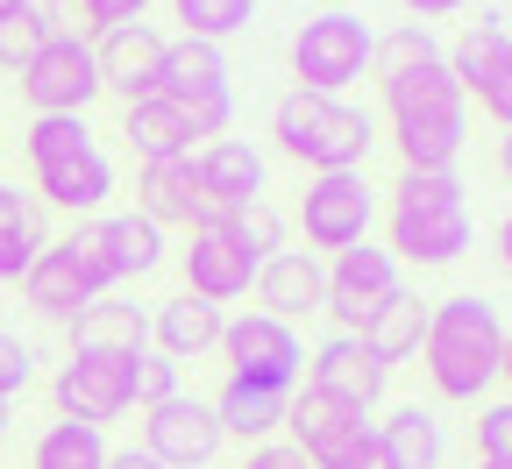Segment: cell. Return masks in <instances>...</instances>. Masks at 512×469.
I'll list each match as a JSON object with an SVG mask.
<instances>
[{
  "label": "cell",
  "mask_w": 512,
  "mask_h": 469,
  "mask_svg": "<svg viewBox=\"0 0 512 469\" xmlns=\"http://www.w3.org/2000/svg\"><path fill=\"white\" fill-rule=\"evenodd\" d=\"M384 121H392L406 171H456V157L470 143V100H463L456 72H448V57L384 79Z\"/></svg>",
  "instance_id": "cell-1"
},
{
  "label": "cell",
  "mask_w": 512,
  "mask_h": 469,
  "mask_svg": "<svg viewBox=\"0 0 512 469\" xmlns=\"http://www.w3.org/2000/svg\"><path fill=\"white\" fill-rule=\"evenodd\" d=\"M427 384L441 398H456V406H470V398H484L498 384V363H505V320L491 299L463 292V299H441L427 313Z\"/></svg>",
  "instance_id": "cell-2"
},
{
  "label": "cell",
  "mask_w": 512,
  "mask_h": 469,
  "mask_svg": "<svg viewBox=\"0 0 512 469\" xmlns=\"http://www.w3.org/2000/svg\"><path fill=\"white\" fill-rule=\"evenodd\" d=\"M384 235H392V263H456L477 228H470V207H463V178L456 171H406L392 185V214H384Z\"/></svg>",
  "instance_id": "cell-3"
},
{
  "label": "cell",
  "mask_w": 512,
  "mask_h": 469,
  "mask_svg": "<svg viewBox=\"0 0 512 469\" xmlns=\"http://www.w3.org/2000/svg\"><path fill=\"white\" fill-rule=\"evenodd\" d=\"M271 136H278V150H285L292 164H306L313 178H328V171H363V157L377 150V114L292 86V93L271 107Z\"/></svg>",
  "instance_id": "cell-4"
},
{
  "label": "cell",
  "mask_w": 512,
  "mask_h": 469,
  "mask_svg": "<svg viewBox=\"0 0 512 469\" xmlns=\"http://www.w3.org/2000/svg\"><path fill=\"white\" fill-rule=\"evenodd\" d=\"M370 50H377V29L349 8H328V15H313L299 36H292V79L299 93H342L370 72Z\"/></svg>",
  "instance_id": "cell-5"
},
{
  "label": "cell",
  "mask_w": 512,
  "mask_h": 469,
  "mask_svg": "<svg viewBox=\"0 0 512 469\" xmlns=\"http://www.w3.org/2000/svg\"><path fill=\"white\" fill-rule=\"evenodd\" d=\"M22 100H29V114H86L100 100L93 43L79 29L72 36H43V50L22 64Z\"/></svg>",
  "instance_id": "cell-6"
},
{
  "label": "cell",
  "mask_w": 512,
  "mask_h": 469,
  "mask_svg": "<svg viewBox=\"0 0 512 469\" xmlns=\"http://www.w3.org/2000/svg\"><path fill=\"white\" fill-rule=\"evenodd\" d=\"M221 356H228V377H235V384H264V391H285V398H292V384H299V370H306L299 334H292L285 320H271V313L228 320V327H221Z\"/></svg>",
  "instance_id": "cell-7"
},
{
  "label": "cell",
  "mask_w": 512,
  "mask_h": 469,
  "mask_svg": "<svg viewBox=\"0 0 512 469\" xmlns=\"http://www.w3.org/2000/svg\"><path fill=\"white\" fill-rule=\"evenodd\" d=\"M136 356H79L72 363H57L50 377V398H57V420H79V427H107L121 420L128 406H136Z\"/></svg>",
  "instance_id": "cell-8"
},
{
  "label": "cell",
  "mask_w": 512,
  "mask_h": 469,
  "mask_svg": "<svg viewBox=\"0 0 512 469\" xmlns=\"http://www.w3.org/2000/svg\"><path fill=\"white\" fill-rule=\"evenodd\" d=\"M370 221H377V192L363 185V171H328L306 185V207H299V228H306V249H356L370 242Z\"/></svg>",
  "instance_id": "cell-9"
},
{
  "label": "cell",
  "mask_w": 512,
  "mask_h": 469,
  "mask_svg": "<svg viewBox=\"0 0 512 469\" xmlns=\"http://www.w3.org/2000/svg\"><path fill=\"white\" fill-rule=\"evenodd\" d=\"M320 278H328V285H320V313H335L342 334H363V320L399 292V263H392V249L356 242V249H342Z\"/></svg>",
  "instance_id": "cell-10"
},
{
  "label": "cell",
  "mask_w": 512,
  "mask_h": 469,
  "mask_svg": "<svg viewBox=\"0 0 512 469\" xmlns=\"http://www.w3.org/2000/svg\"><path fill=\"white\" fill-rule=\"evenodd\" d=\"M384 377H392V370H384V363L356 342V334H328V342L313 349L306 391H313L328 413H363V420H370L377 398H384Z\"/></svg>",
  "instance_id": "cell-11"
},
{
  "label": "cell",
  "mask_w": 512,
  "mask_h": 469,
  "mask_svg": "<svg viewBox=\"0 0 512 469\" xmlns=\"http://www.w3.org/2000/svg\"><path fill=\"white\" fill-rule=\"evenodd\" d=\"M185 292L207 299V306H228V299H249L256 292V256L242 249L235 221H200L185 242Z\"/></svg>",
  "instance_id": "cell-12"
},
{
  "label": "cell",
  "mask_w": 512,
  "mask_h": 469,
  "mask_svg": "<svg viewBox=\"0 0 512 469\" xmlns=\"http://www.w3.org/2000/svg\"><path fill=\"white\" fill-rule=\"evenodd\" d=\"M143 455L164 462V469H207V462L221 455L214 406H207V398H192V391L150 406V413H143Z\"/></svg>",
  "instance_id": "cell-13"
},
{
  "label": "cell",
  "mask_w": 512,
  "mask_h": 469,
  "mask_svg": "<svg viewBox=\"0 0 512 469\" xmlns=\"http://www.w3.org/2000/svg\"><path fill=\"white\" fill-rule=\"evenodd\" d=\"M192 164H200V199H207V221H235L242 207H256V199H264V150L242 143V136L207 143Z\"/></svg>",
  "instance_id": "cell-14"
},
{
  "label": "cell",
  "mask_w": 512,
  "mask_h": 469,
  "mask_svg": "<svg viewBox=\"0 0 512 469\" xmlns=\"http://www.w3.org/2000/svg\"><path fill=\"white\" fill-rule=\"evenodd\" d=\"M36 192L50 199L57 214L93 221V214L107 207V192H114V164H107V150H100V143H86V150H64V157L36 164Z\"/></svg>",
  "instance_id": "cell-15"
},
{
  "label": "cell",
  "mask_w": 512,
  "mask_h": 469,
  "mask_svg": "<svg viewBox=\"0 0 512 469\" xmlns=\"http://www.w3.org/2000/svg\"><path fill=\"white\" fill-rule=\"evenodd\" d=\"M93 64H100V93H121L128 107L157 93V64H164V36L150 22L136 29H107L93 43Z\"/></svg>",
  "instance_id": "cell-16"
},
{
  "label": "cell",
  "mask_w": 512,
  "mask_h": 469,
  "mask_svg": "<svg viewBox=\"0 0 512 469\" xmlns=\"http://www.w3.org/2000/svg\"><path fill=\"white\" fill-rule=\"evenodd\" d=\"M228 50L200 43V36H164V64H157V93L178 107H200V100H228Z\"/></svg>",
  "instance_id": "cell-17"
},
{
  "label": "cell",
  "mask_w": 512,
  "mask_h": 469,
  "mask_svg": "<svg viewBox=\"0 0 512 469\" xmlns=\"http://www.w3.org/2000/svg\"><path fill=\"white\" fill-rule=\"evenodd\" d=\"M136 214H143L150 228H200V221H207L200 164H192V157L143 164V178H136Z\"/></svg>",
  "instance_id": "cell-18"
},
{
  "label": "cell",
  "mask_w": 512,
  "mask_h": 469,
  "mask_svg": "<svg viewBox=\"0 0 512 469\" xmlns=\"http://www.w3.org/2000/svg\"><path fill=\"white\" fill-rule=\"evenodd\" d=\"M320 256L313 249H278V256H264L256 263V299H264V313L271 320H299V313H320Z\"/></svg>",
  "instance_id": "cell-19"
},
{
  "label": "cell",
  "mask_w": 512,
  "mask_h": 469,
  "mask_svg": "<svg viewBox=\"0 0 512 469\" xmlns=\"http://www.w3.org/2000/svg\"><path fill=\"white\" fill-rule=\"evenodd\" d=\"M221 327H228V313H221V306L192 299V292H178V299H164V306L150 313V342H157V356L192 363V356L221 349Z\"/></svg>",
  "instance_id": "cell-20"
},
{
  "label": "cell",
  "mask_w": 512,
  "mask_h": 469,
  "mask_svg": "<svg viewBox=\"0 0 512 469\" xmlns=\"http://www.w3.org/2000/svg\"><path fill=\"white\" fill-rule=\"evenodd\" d=\"M121 136H128V150H136L143 164H164V157H192L200 128H192V114L178 100L150 93V100H136V107L121 114Z\"/></svg>",
  "instance_id": "cell-21"
},
{
  "label": "cell",
  "mask_w": 512,
  "mask_h": 469,
  "mask_svg": "<svg viewBox=\"0 0 512 469\" xmlns=\"http://www.w3.org/2000/svg\"><path fill=\"white\" fill-rule=\"evenodd\" d=\"M72 349H79V356H143V349H150V313L107 292V299H93V306L72 320Z\"/></svg>",
  "instance_id": "cell-22"
},
{
  "label": "cell",
  "mask_w": 512,
  "mask_h": 469,
  "mask_svg": "<svg viewBox=\"0 0 512 469\" xmlns=\"http://www.w3.org/2000/svg\"><path fill=\"white\" fill-rule=\"evenodd\" d=\"M427 313H434V306H427L420 292H406V285H399L392 299H384V306L363 320V334H356V342H363V349H370L384 370H392V363L420 356V342H427Z\"/></svg>",
  "instance_id": "cell-23"
},
{
  "label": "cell",
  "mask_w": 512,
  "mask_h": 469,
  "mask_svg": "<svg viewBox=\"0 0 512 469\" xmlns=\"http://www.w3.org/2000/svg\"><path fill=\"white\" fill-rule=\"evenodd\" d=\"M214 406V427H221V441L235 434V441H249V448H264L278 427H285V391H264V384H221V398H207Z\"/></svg>",
  "instance_id": "cell-24"
},
{
  "label": "cell",
  "mask_w": 512,
  "mask_h": 469,
  "mask_svg": "<svg viewBox=\"0 0 512 469\" xmlns=\"http://www.w3.org/2000/svg\"><path fill=\"white\" fill-rule=\"evenodd\" d=\"M377 448H384V469H441V455H448L441 420L427 406H392L377 420Z\"/></svg>",
  "instance_id": "cell-25"
},
{
  "label": "cell",
  "mask_w": 512,
  "mask_h": 469,
  "mask_svg": "<svg viewBox=\"0 0 512 469\" xmlns=\"http://www.w3.org/2000/svg\"><path fill=\"white\" fill-rule=\"evenodd\" d=\"M43 249H50V235H43L36 199L22 185H0V285H22Z\"/></svg>",
  "instance_id": "cell-26"
},
{
  "label": "cell",
  "mask_w": 512,
  "mask_h": 469,
  "mask_svg": "<svg viewBox=\"0 0 512 469\" xmlns=\"http://www.w3.org/2000/svg\"><path fill=\"white\" fill-rule=\"evenodd\" d=\"M22 292H29V306L43 313V320H57V327H72L86 306H93V292L79 285V271L64 263V249L50 242L36 263H29V278H22Z\"/></svg>",
  "instance_id": "cell-27"
},
{
  "label": "cell",
  "mask_w": 512,
  "mask_h": 469,
  "mask_svg": "<svg viewBox=\"0 0 512 469\" xmlns=\"http://www.w3.org/2000/svg\"><path fill=\"white\" fill-rule=\"evenodd\" d=\"M313 469H384V448H377V420L363 413H335L306 448H299Z\"/></svg>",
  "instance_id": "cell-28"
},
{
  "label": "cell",
  "mask_w": 512,
  "mask_h": 469,
  "mask_svg": "<svg viewBox=\"0 0 512 469\" xmlns=\"http://www.w3.org/2000/svg\"><path fill=\"white\" fill-rule=\"evenodd\" d=\"M100 242H107L114 278H150L157 263H164V228H150L143 214H107L100 221Z\"/></svg>",
  "instance_id": "cell-29"
},
{
  "label": "cell",
  "mask_w": 512,
  "mask_h": 469,
  "mask_svg": "<svg viewBox=\"0 0 512 469\" xmlns=\"http://www.w3.org/2000/svg\"><path fill=\"white\" fill-rule=\"evenodd\" d=\"M107 427H79V420H50L36 434L29 469H107Z\"/></svg>",
  "instance_id": "cell-30"
},
{
  "label": "cell",
  "mask_w": 512,
  "mask_h": 469,
  "mask_svg": "<svg viewBox=\"0 0 512 469\" xmlns=\"http://www.w3.org/2000/svg\"><path fill=\"white\" fill-rule=\"evenodd\" d=\"M512 43V15H498V8H484L463 36H456V50H448V72H456V86H470L477 72H484V64L498 57Z\"/></svg>",
  "instance_id": "cell-31"
},
{
  "label": "cell",
  "mask_w": 512,
  "mask_h": 469,
  "mask_svg": "<svg viewBox=\"0 0 512 469\" xmlns=\"http://www.w3.org/2000/svg\"><path fill=\"white\" fill-rule=\"evenodd\" d=\"M171 15L185 22V36L200 43H228L256 22V0H171Z\"/></svg>",
  "instance_id": "cell-32"
},
{
  "label": "cell",
  "mask_w": 512,
  "mask_h": 469,
  "mask_svg": "<svg viewBox=\"0 0 512 469\" xmlns=\"http://www.w3.org/2000/svg\"><path fill=\"white\" fill-rule=\"evenodd\" d=\"M434 57H441L434 29H427V22H399L392 36H377L370 72H377V79H399V72H413V64H434Z\"/></svg>",
  "instance_id": "cell-33"
},
{
  "label": "cell",
  "mask_w": 512,
  "mask_h": 469,
  "mask_svg": "<svg viewBox=\"0 0 512 469\" xmlns=\"http://www.w3.org/2000/svg\"><path fill=\"white\" fill-rule=\"evenodd\" d=\"M57 249H64V263L79 271V285L93 292V299H107L121 278H114V263H107V242H100V221H79L72 235H57Z\"/></svg>",
  "instance_id": "cell-34"
},
{
  "label": "cell",
  "mask_w": 512,
  "mask_h": 469,
  "mask_svg": "<svg viewBox=\"0 0 512 469\" xmlns=\"http://www.w3.org/2000/svg\"><path fill=\"white\" fill-rule=\"evenodd\" d=\"M86 143H93L86 114H29V136H22L29 171H36V164H50V157H64V150H86Z\"/></svg>",
  "instance_id": "cell-35"
},
{
  "label": "cell",
  "mask_w": 512,
  "mask_h": 469,
  "mask_svg": "<svg viewBox=\"0 0 512 469\" xmlns=\"http://www.w3.org/2000/svg\"><path fill=\"white\" fill-rule=\"evenodd\" d=\"M463 100H477V107H484L498 128H512V43H505V50L484 64V72L463 86Z\"/></svg>",
  "instance_id": "cell-36"
},
{
  "label": "cell",
  "mask_w": 512,
  "mask_h": 469,
  "mask_svg": "<svg viewBox=\"0 0 512 469\" xmlns=\"http://www.w3.org/2000/svg\"><path fill=\"white\" fill-rule=\"evenodd\" d=\"M43 22L29 15V0H22V8H8V15H0V72H22V64L43 50Z\"/></svg>",
  "instance_id": "cell-37"
},
{
  "label": "cell",
  "mask_w": 512,
  "mask_h": 469,
  "mask_svg": "<svg viewBox=\"0 0 512 469\" xmlns=\"http://www.w3.org/2000/svg\"><path fill=\"white\" fill-rule=\"evenodd\" d=\"M235 235H242V249L264 263V256H278L285 249V214L271 207V199H256V207H242L235 214Z\"/></svg>",
  "instance_id": "cell-38"
},
{
  "label": "cell",
  "mask_w": 512,
  "mask_h": 469,
  "mask_svg": "<svg viewBox=\"0 0 512 469\" xmlns=\"http://www.w3.org/2000/svg\"><path fill=\"white\" fill-rule=\"evenodd\" d=\"M178 391H185V384H178V363L157 356V349H143V356H136V391H128V398L150 413V406H164V398H178Z\"/></svg>",
  "instance_id": "cell-39"
},
{
  "label": "cell",
  "mask_w": 512,
  "mask_h": 469,
  "mask_svg": "<svg viewBox=\"0 0 512 469\" xmlns=\"http://www.w3.org/2000/svg\"><path fill=\"white\" fill-rule=\"evenodd\" d=\"M150 15V0H79V29L107 36V29H136Z\"/></svg>",
  "instance_id": "cell-40"
},
{
  "label": "cell",
  "mask_w": 512,
  "mask_h": 469,
  "mask_svg": "<svg viewBox=\"0 0 512 469\" xmlns=\"http://www.w3.org/2000/svg\"><path fill=\"white\" fill-rule=\"evenodd\" d=\"M477 462H512V398L484 406V420H477Z\"/></svg>",
  "instance_id": "cell-41"
},
{
  "label": "cell",
  "mask_w": 512,
  "mask_h": 469,
  "mask_svg": "<svg viewBox=\"0 0 512 469\" xmlns=\"http://www.w3.org/2000/svg\"><path fill=\"white\" fill-rule=\"evenodd\" d=\"M29 377H36V356H29V342L0 334V406H15V398L29 391Z\"/></svg>",
  "instance_id": "cell-42"
},
{
  "label": "cell",
  "mask_w": 512,
  "mask_h": 469,
  "mask_svg": "<svg viewBox=\"0 0 512 469\" xmlns=\"http://www.w3.org/2000/svg\"><path fill=\"white\" fill-rule=\"evenodd\" d=\"M242 469H313V462H306L292 441H264V448H249V455H242Z\"/></svg>",
  "instance_id": "cell-43"
},
{
  "label": "cell",
  "mask_w": 512,
  "mask_h": 469,
  "mask_svg": "<svg viewBox=\"0 0 512 469\" xmlns=\"http://www.w3.org/2000/svg\"><path fill=\"white\" fill-rule=\"evenodd\" d=\"M399 8H406L413 22H427V29H434L441 15H463V8H470V0H399Z\"/></svg>",
  "instance_id": "cell-44"
},
{
  "label": "cell",
  "mask_w": 512,
  "mask_h": 469,
  "mask_svg": "<svg viewBox=\"0 0 512 469\" xmlns=\"http://www.w3.org/2000/svg\"><path fill=\"white\" fill-rule=\"evenodd\" d=\"M107 469H164V462H150L143 448H121V455H107Z\"/></svg>",
  "instance_id": "cell-45"
},
{
  "label": "cell",
  "mask_w": 512,
  "mask_h": 469,
  "mask_svg": "<svg viewBox=\"0 0 512 469\" xmlns=\"http://www.w3.org/2000/svg\"><path fill=\"white\" fill-rule=\"evenodd\" d=\"M498 178L512 185V128H505V136H498Z\"/></svg>",
  "instance_id": "cell-46"
},
{
  "label": "cell",
  "mask_w": 512,
  "mask_h": 469,
  "mask_svg": "<svg viewBox=\"0 0 512 469\" xmlns=\"http://www.w3.org/2000/svg\"><path fill=\"white\" fill-rule=\"evenodd\" d=\"M498 263H505V271H512V214L498 221Z\"/></svg>",
  "instance_id": "cell-47"
},
{
  "label": "cell",
  "mask_w": 512,
  "mask_h": 469,
  "mask_svg": "<svg viewBox=\"0 0 512 469\" xmlns=\"http://www.w3.org/2000/svg\"><path fill=\"white\" fill-rule=\"evenodd\" d=\"M498 377H512V327H505V363H498Z\"/></svg>",
  "instance_id": "cell-48"
},
{
  "label": "cell",
  "mask_w": 512,
  "mask_h": 469,
  "mask_svg": "<svg viewBox=\"0 0 512 469\" xmlns=\"http://www.w3.org/2000/svg\"><path fill=\"white\" fill-rule=\"evenodd\" d=\"M477 469H512V462H477Z\"/></svg>",
  "instance_id": "cell-49"
},
{
  "label": "cell",
  "mask_w": 512,
  "mask_h": 469,
  "mask_svg": "<svg viewBox=\"0 0 512 469\" xmlns=\"http://www.w3.org/2000/svg\"><path fill=\"white\" fill-rule=\"evenodd\" d=\"M8 8H22V0H0V15H8Z\"/></svg>",
  "instance_id": "cell-50"
},
{
  "label": "cell",
  "mask_w": 512,
  "mask_h": 469,
  "mask_svg": "<svg viewBox=\"0 0 512 469\" xmlns=\"http://www.w3.org/2000/svg\"><path fill=\"white\" fill-rule=\"evenodd\" d=\"M0 434H8V406H0Z\"/></svg>",
  "instance_id": "cell-51"
}]
</instances>
